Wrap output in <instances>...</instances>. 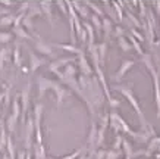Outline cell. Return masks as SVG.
Returning <instances> with one entry per match:
<instances>
[{"instance_id":"39","label":"cell","mask_w":160,"mask_h":159,"mask_svg":"<svg viewBox=\"0 0 160 159\" xmlns=\"http://www.w3.org/2000/svg\"><path fill=\"white\" fill-rule=\"evenodd\" d=\"M109 102H110V105H112V106H116V105H119V100H113V99H110V100H109Z\"/></svg>"},{"instance_id":"29","label":"cell","mask_w":160,"mask_h":159,"mask_svg":"<svg viewBox=\"0 0 160 159\" xmlns=\"http://www.w3.org/2000/svg\"><path fill=\"white\" fill-rule=\"evenodd\" d=\"M128 39L131 40V43H132V46H134V47L137 49V52L140 53V55H144V53H142V50H141V47H140V44H138V41H137L135 39H134V37H132V35H129V37H128Z\"/></svg>"},{"instance_id":"36","label":"cell","mask_w":160,"mask_h":159,"mask_svg":"<svg viewBox=\"0 0 160 159\" xmlns=\"http://www.w3.org/2000/svg\"><path fill=\"white\" fill-rule=\"evenodd\" d=\"M0 5H3V6H12L13 5V3H12V2H9V0H2V2H0Z\"/></svg>"},{"instance_id":"13","label":"cell","mask_w":160,"mask_h":159,"mask_svg":"<svg viewBox=\"0 0 160 159\" xmlns=\"http://www.w3.org/2000/svg\"><path fill=\"white\" fill-rule=\"evenodd\" d=\"M28 16L29 18H32V16H37V15H41L43 13V10L40 8V5H31L29 3V8H28Z\"/></svg>"},{"instance_id":"17","label":"cell","mask_w":160,"mask_h":159,"mask_svg":"<svg viewBox=\"0 0 160 159\" xmlns=\"http://www.w3.org/2000/svg\"><path fill=\"white\" fill-rule=\"evenodd\" d=\"M54 47H60V49H65V50H68V52H73V53H79L81 52V49H77L75 46L72 44H53Z\"/></svg>"},{"instance_id":"22","label":"cell","mask_w":160,"mask_h":159,"mask_svg":"<svg viewBox=\"0 0 160 159\" xmlns=\"http://www.w3.org/2000/svg\"><path fill=\"white\" fill-rule=\"evenodd\" d=\"M15 125H16V118H15V116H12V114H10L9 118H8V130H9L10 133H13Z\"/></svg>"},{"instance_id":"40","label":"cell","mask_w":160,"mask_h":159,"mask_svg":"<svg viewBox=\"0 0 160 159\" xmlns=\"http://www.w3.org/2000/svg\"><path fill=\"white\" fill-rule=\"evenodd\" d=\"M5 15H6V9H3V8L0 6V18H2V16H5Z\"/></svg>"},{"instance_id":"16","label":"cell","mask_w":160,"mask_h":159,"mask_svg":"<svg viewBox=\"0 0 160 159\" xmlns=\"http://www.w3.org/2000/svg\"><path fill=\"white\" fill-rule=\"evenodd\" d=\"M118 44H119V47H121L123 52H129L132 49L131 44L128 43V40H126L125 37H119V39H118Z\"/></svg>"},{"instance_id":"1","label":"cell","mask_w":160,"mask_h":159,"mask_svg":"<svg viewBox=\"0 0 160 159\" xmlns=\"http://www.w3.org/2000/svg\"><path fill=\"white\" fill-rule=\"evenodd\" d=\"M144 56V63L147 65L148 71L151 72L153 78H154V88H156V103H157V116H160V82H159V77L156 74V69L151 63V56L150 55H142Z\"/></svg>"},{"instance_id":"20","label":"cell","mask_w":160,"mask_h":159,"mask_svg":"<svg viewBox=\"0 0 160 159\" xmlns=\"http://www.w3.org/2000/svg\"><path fill=\"white\" fill-rule=\"evenodd\" d=\"M22 25H24L27 29H29L31 33H34V25H32V18H29L28 15L22 19Z\"/></svg>"},{"instance_id":"11","label":"cell","mask_w":160,"mask_h":159,"mask_svg":"<svg viewBox=\"0 0 160 159\" xmlns=\"http://www.w3.org/2000/svg\"><path fill=\"white\" fill-rule=\"evenodd\" d=\"M102 28L104 29V35L109 37L112 33V29H113V25H112V21L109 18H103L102 19Z\"/></svg>"},{"instance_id":"28","label":"cell","mask_w":160,"mask_h":159,"mask_svg":"<svg viewBox=\"0 0 160 159\" xmlns=\"http://www.w3.org/2000/svg\"><path fill=\"white\" fill-rule=\"evenodd\" d=\"M112 6L115 8V10H116V13H118V18L122 21V18H123V15H122V9H121V5L119 3H116V2H113L112 3Z\"/></svg>"},{"instance_id":"10","label":"cell","mask_w":160,"mask_h":159,"mask_svg":"<svg viewBox=\"0 0 160 159\" xmlns=\"http://www.w3.org/2000/svg\"><path fill=\"white\" fill-rule=\"evenodd\" d=\"M13 34L16 37H19V39H24V40H31L29 37V34L25 31L24 27H13Z\"/></svg>"},{"instance_id":"24","label":"cell","mask_w":160,"mask_h":159,"mask_svg":"<svg viewBox=\"0 0 160 159\" xmlns=\"http://www.w3.org/2000/svg\"><path fill=\"white\" fill-rule=\"evenodd\" d=\"M85 6L91 8V9L94 10V12H96V15H97V16H103V10L100 9V8H98L97 5H94V3H90V2H87V3H85Z\"/></svg>"},{"instance_id":"25","label":"cell","mask_w":160,"mask_h":159,"mask_svg":"<svg viewBox=\"0 0 160 159\" xmlns=\"http://www.w3.org/2000/svg\"><path fill=\"white\" fill-rule=\"evenodd\" d=\"M10 40H12V34L2 33V31H0V43H9Z\"/></svg>"},{"instance_id":"30","label":"cell","mask_w":160,"mask_h":159,"mask_svg":"<svg viewBox=\"0 0 160 159\" xmlns=\"http://www.w3.org/2000/svg\"><path fill=\"white\" fill-rule=\"evenodd\" d=\"M6 55H8V50H6V49H2V50H0V69L3 68V63H5Z\"/></svg>"},{"instance_id":"26","label":"cell","mask_w":160,"mask_h":159,"mask_svg":"<svg viewBox=\"0 0 160 159\" xmlns=\"http://www.w3.org/2000/svg\"><path fill=\"white\" fill-rule=\"evenodd\" d=\"M91 21H92V24H94V27L100 31L102 29V21H100V18H98L97 15H92L91 16Z\"/></svg>"},{"instance_id":"7","label":"cell","mask_w":160,"mask_h":159,"mask_svg":"<svg viewBox=\"0 0 160 159\" xmlns=\"http://www.w3.org/2000/svg\"><path fill=\"white\" fill-rule=\"evenodd\" d=\"M52 46L50 44H46V43H43L41 40H37L35 41V49H38V52H41L43 55H47V56H52L53 55V50H52Z\"/></svg>"},{"instance_id":"18","label":"cell","mask_w":160,"mask_h":159,"mask_svg":"<svg viewBox=\"0 0 160 159\" xmlns=\"http://www.w3.org/2000/svg\"><path fill=\"white\" fill-rule=\"evenodd\" d=\"M72 6L78 10V12H79V13H81V16H84V18H87L88 16V10H87V8H85L84 5H79L78 2H73Z\"/></svg>"},{"instance_id":"14","label":"cell","mask_w":160,"mask_h":159,"mask_svg":"<svg viewBox=\"0 0 160 159\" xmlns=\"http://www.w3.org/2000/svg\"><path fill=\"white\" fill-rule=\"evenodd\" d=\"M84 28L87 29V33H88V46H92V44H94V31H92V25L85 22V24H84Z\"/></svg>"},{"instance_id":"34","label":"cell","mask_w":160,"mask_h":159,"mask_svg":"<svg viewBox=\"0 0 160 159\" xmlns=\"http://www.w3.org/2000/svg\"><path fill=\"white\" fill-rule=\"evenodd\" d=\"M115 34H116L118 39H119V37H123V28H122V27H116V29H115Z\"/></svg>"},{"instance_id":"23","label":"cell","mask_w":160,"mask_h":159,"mask_svg":"<svg viewBox=\"0 0 160 159\" xmlns=\"http://www.w3.org/2000/svg\"><path fill=\"white\" fill-rule=\"evenodd\" d=\"M8 141V137H6V130H5V125L2 124V130H0V147L6 145Z\"/></svg>"},{"instance_id":"19","label":"cell","mask_w":160,"mask_h":159,"mask_svg":"<svg viewBox=\"0 0 160 159\" xmlns=\"http://www.w3.org/2000/svg\"><path fill=\"white\" fill-rule=\"evenodd\" d=\"M15 22V18L12 15H5V16H2L0 18V25L2 27H6V25H12Z\"/></svg>"},{"instance_id":"4","label":"cell","mask_w":160,"mask_h":159,"mask_svg":"<svg viewBox=\"0 0 160 159\" xmlns=\"http://www.w3.org/2000/svg\"><path fill=\"white\" fill-rule=\"evenodd\" d=\"M73 61H75V58H62V59H59V61H54V62L50 63V65H49V69L52 71V72H58L59 68L68 66L69 63H72Z\"/></svg>"},{"instance_id":"35","label":"cell","mask_w":160,"mask_h":159,"mask_svg":"<svg viewBox=\"0 0 160 159\" xmlns=\"http://www.w3.org/2000/svg\"><path fill=\"white\" fill-rule=\"evenodd\" d=\"M126 15H128V16L131 18V19H132V22H134V24H135V25H140V22H138V19H137V18H135V16H134V15L131 13V12H128V13H126Z\"/></svg>"},{"instance_id":"9","label":"cell","mask_w":160,"mask_h":159,"mask_svg":"<svg viewBox=\"0 0 160 159\" xmlns=\"http://www.w3.org/2000/svg\"><path fill=\"white\" fill-rule=\"evenodd\" d=\"M40 8L44 13L47 15V19H49L50 24H53V18H52V3L50 2H41L40 3Z\"/></svg>"},{"instance_id":"6","label":"cell","mask_w":160,"mask_h":159,"mask_svg":"<svg viewBox=\"0 0 160 159\" xmlns=\"http://www.w3.org/2000/svg\"><path fill=\"white\" fill-rule=\"evenodd\" d=\"M41 105L35 106V131H37V141L41 143V134H40V118H41Z\"/></svg>"},{"instance_id":"27","label":"cell","mask_w":160,"mask_h":159,"mask_svg":"<svg viewBox=\"0 0 160 159\" xmlns=\"http://www.w3.org/2000/svg\"><path fill=\"white\" fill-rule=\"evenodd\" d=\"M12 116H15V118H18L19 116V102L15 100L13 102V109H12Z\"/></svg>"},{"instance_id":"8","label":"cell","mask_w":160,"mask_h":159,"mask_svg":"<svg viewBox=\"0 0 160 159\" xmlns=\"http://www.w3.org/2000/svg\"><path fill=\"white\" fill-rule=\"evenodd\" d=\"M29 59H31V69H32V71H37L41 65H44V63H46L41 58L35 56L34 53H29Z\"/></svg>"},{"instance_id":"31","label":"cell","mask_w":160,"mask_h":159,"mask_svg":"<svg viewBox=\"0 0 160 159\" xmlns=\"http://www.w3.org/2000/svg\"><path fill=\"white\" fill-rule=\"evenodd\" d=\"M8 149H9V153H10V158H13V141H12V137H8Z\"/></svg>"},{"instance_id":"12","label":"cell","mask_w":160,"mask_h":159,"mask_svg":"<svg viewBox=\"0 0 160 159\" xmlns=\"http://www.w3.org/2000/svg\"><path fill=\"white\" fill-rule=\"evenodd\" d=\"M97 52H98V62L104 63V59H106V52H107V44L102 43L97 46Z\"/></svg>"},{"instance_id":"33","label":"cell","mask_w":160,"mask_h":159,"mask_svg":"<svg viewBox=\"0 0 160 159\" xmlns=\"http://www.w3.org/2000/svg\"><path fill=\"white\" fill-rule=\"evenodd\" d=\"M131 33H132V35H134V39H135V40H140V41H142V40H144V37H142L138 31H135V29H132Z\"/></svg>"},{"instance_id":"32","label":"cell","mask_w":160,"mask_h":159,"mask_svg":"<svg viewBox=\"0 0 160 159\" xmlns=\"http://www.w3.org/2000/svg\"><path fill=\"white\" fill-rule=\"evenodd\" d=\"M15 63H16V65H19L21 63V61H19V47H18V46H16V47H15Z\"/></svg>"},{"instance_id":"15","label":"cell","mask_w":160,"mask_h":159,"mask_svg":"<svg viewBox=\"0 0 160 159\" xmlns=\"http://www.w3.org/2000/svg\"><path fill=\"white\" fill-rule=\"evenodd\" d=\"M91 133H90V137H88V146L91 147L94 146V139H96V135H97V127H96V122H91Z\"/></svg>"},{"instance_id":"5","label":"cell","mask_w":160,"mask_h":159,"mask_svg":"<svg viewBox=\"0 0 160 159\" xmlns=\"http://www.w3.org/2000/svg\"><path fill=\"white\" fill-rule=\"evenodd\" d=\"M134 63H135L134 61H123V62H122V65H121V68H119V71H118V74L113 77V80H115V81H119V80H121V78L126 74V71H128V69H129Z\"/></svg>"},{"instance_id":"37","label":"cell","mask_w":160,"mask_h":159,"mask_svg":"<svg viewBox=\"0 0 160 159\" xmlns=\"http://www.w3.org/2000/svg\"><path fill=\"white\" fill-rule=\"evenodd\" d=\"M121 141H122V139L119 137V135H116V143H115V147H119V145H121Z\"/></svg>"},{"instance_id":"3","label":"cell","mask_w":160,"mask_h":159,"mask_svg":"<svg viewBox=\"0 0 160 159\" xmlns=\"http://www.w3.org/2000/svg\"><path fill=\"white\" fill-rule=\"evenodd\" d=\"M78 58H79V68H81L82 75H85V77H91L92 69H91V66H90V63H88V61H87V58H85V55H84L82 50L78 53Z\"/></svg>"},{"instance_id":"2","label":"cell","mask_w":160,"mask_h":159,"mask_svg":"<svg viewBox=\"0 0 160 159\" xmlns=\"http://www.w3.org/2000/svg\"><path fill=\"white\" fill-rule=\"evenodd\" d=\"M119 90L122 92V94L128 99V100L131 102V105L134 106V109H135V112L138 114V116H140V121H141V125H142V128H147V121H146V116H144V114H142V111H141L140 105H138V102H137V99L134 97V94H132L131 88H125V87H119Z\"/></svg>"},{"instance_id":"21","label":"cell","mask_w":160,"mask_h":159,"mask_svg":"<svg viewBox=\"0 0 160 159\" xmlns=\"http://www.w3.org/2000/svg\"><path fill=\"white\" fill-rule=\"evenodd\" d=\"M75 72H77L75 66H73L72 63H69L68 66H65V72H63V75H65V77H72V78H75Z\"/></svg>"},{"instance_id":"38","label":"cell","mask_w":160,"mask_h":159,"mask_svg":"<svg viewBox=\"0 0 160 159\" xmlns=\"http://www.w3.org/2000/svg\"><path fill=\"white\" fill-rule=\"evenodd\" d=\"M24 158H25V152L19 150V153H18V159H24Z\"/></svg>"}]
</instances>
